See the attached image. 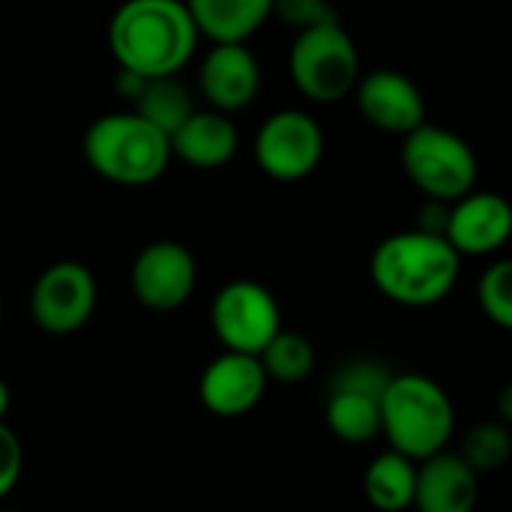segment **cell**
<instances>
[{"mask_svg": "<svg viewBox=\"0 0 512 512\" xmlns=\"http://www.w3.org/2000/svg\"><path fill=\"white\" fill-rule=\"evenodd\" d=\"M393 375L396 372L375 357H354L333 372L327 393H360V396L381 399Z\"/></svg>", "mask_w": 512, "mask_h": 512, "instance_id": "obj_24", "label": "cell"}, {"mask_svg": "<svg viewBox=\"0 0 512 512\" xmlns=\"http://www.w3.org/2000/svg\"><path fill=\"white\" fill-rule=\"evenodd\" d=\"M273 15L294 33L339 21V12L330 0H273Z\"/></svg>", "mask_w": 512, "mask_h": 512, "instance_id": "obj_25", "label": "cell"}, {"mask_svg": "<svg viewBox=\"0 0 512 512\" xmlns=\"http://www.w3.org/2000/svg\"><path fill=\"white\" fill-rule=\"evenodd\" d=\"M237 147H240V132L231 114L213 108H195L171 132V156L201 171L228 165L237 156Z\"/></svg>", "mask_w": 512, "mask_h": 512, "instance_id": "obj_16", "label": "cell"}, {"mask_svg": "<svg viewBox=\"0 0 512 512\" xmlns=\"http://www.w3.org/2000/svg\"><path fill=\"white\" fill-rule=\"evenodd\" d=\"M132 105L135 114H141L171 138V132L195 111V96L177 75H162V78H147V84L141 87Z\"/></svg>", "mask_w": 512, "mask_h": 512, "instance_id": "obj_19", "label": "cell"}, {"mask_svg": "<svg viewBox=\"0 0 512 512\" xmlns=\"http://www.w3.org/2000/svg\"><path fill=\"white\" fill-rule=\"evenodd\" d=\"M480 498V477L459 453L441 450L417 462L414 504L417 512H474Z\"/></svg>", "mask_w": 512, "mask_h": 512, "instance_id": "obj_15", "label": "cell"}, {"mask_svg": "<svg viewBox=\"0 0 512 512\" xmlns=\"http://www.w3.org/2000/svg\"><path fill=\"white\" fill-rule=\"evenodd\" d=\"M288 72L306 99L333 105L351 96L360 78V51L342 21H327L294 36L288 51Z\"/></svg>", "mask_w": 512, "mask_h": 512, "instance_id": "obj_5", "label": "cell"}, {"mask_svg": "<svg viewBox=\"0 0 512 512\" xmlns=\"http://www.w3.org/2000/svg\"><path fill=\"white\" fill-rule=\"evenodd\" d=\"M324 420L345 444H369L381 435V399L360 393H327Z\"/></svg>", "mask_w": 512, "mask_h": 512, "instance_id": "obj_20", "label": "cell"}, {"mask_svg": "<svg viewBox=\"0 0 512 512\" xmlns=\"http://www.w3.org/2000/svg\"><path fill=\"white\" fill-rule=\"evenodd\" d=\"M462 255L441 234L399 231L384 237L372 258L369 276L375 288L396 306L426 309L447 300L459 282Z\"/></svg>", "mask_w": 512, "mask_h": 512, "instance_id": "obj_2", "label": "cell"}, {"mask_svg": "<svg viewBox=\"0 0 512 512\" xmlns=\"http://www.w3.org/2000/svg\"><path fill=\"white\" fill-rule=\"evenodd\" d=\"M324 144V129L312 114L300 108H282L261 123L255 135V162L267 177L294 183L321 165Z\"/></svg>", "mask_w": 512, "mask_h": 512, "instance_id": "obj_9", "label": "cell"}, {"mask_svg": "<svg viewBox=\"0 0 512 512\" xmlns=\"http://www.w3.org/2000/svg\"><path fill=\"white\" fill-rule=\"evenodd\" d=\"M402 138V168L426 198L453 204L474 192L477 156L462 135L444 126L420 123Z\"/></svg>", "mask_w": 512, "mask_h": 512, "instance_id": "obj_6", "label": "cell"}, {"mask_svg": "<svg viewBox=\"0 0 512 512\" xmlns=\"http://www.w3.org/2000/svg\"><path fill=\"white\" fill-rule=\"evenodd\" d=\"M267 381L300 384L315 372V345L294 330H279L258 354Z\"/></svg>", "mask_w": 512, "mask_h": 512, "instance_id": "obj_21", "label": "cell"}, {"mask_svg": "<svg viewBox=\"0 0 512 512\" xmlns=\"http://www.w3.org/2000/svg\"><path fill=\"white\" fill-rule=\"evenodd\" d=\"M0 315H3V303H0Z\"/></svg>", "mask_w": 512, "mask_h": 512, "instance_id": "obj_30", "label": "cell"}, {"mask_svg": "<svg viewBox=\"0 0 512 512\" xmlns=\"http://www.w3.org/2000/svg\"><path fill=\"white\" fill-rule=\"evenodd\" d=\"M198 36L210 42H246L267 18H273V0H183Z\"/></svg>", "mask_w": 512, "mask_h": 512, "instance_id": "obj_17", "label": "cell"}, {"mask_svg": "<svg viewBox=\"0 0 512 512\" xmlns=\"http://www.w3.org/2000/svg\"><path fill=\"white\" fill-rule=\"evenodd\" d=\"M210 327L225 351L261 354V348L282 330V309L270 288L255 279H234L222 285L210 303Z\"/></svg>", "mask_w": 512, "mask_h": 512, "instance_id": "obj_7", "label": "cell"}, {"mask_svg": "<svg viewBox=\"0 0 512 512\" xmlns=\"http://www.w3.org/2000/svg\"><path fill=\"white\" fill-rule=\"evenodd\" d=\"M96 276L81 261L48 264L30 288V318L48 336H72L96 312Z\"/></svg>", "mask_w": 512, "mask_h": 512, "instance_id": "obj_8", "label": "cell"}, {"mask_svg": "<svg viewBox=\"0 0 512 512\" xmlns=\"http://www.w3.org/2000/svg\"><path fill=\"white\" fill-rule=\"evenodd\" d=\"M84 159L108 183L147 186L171 165V138L135 111L96 117L81 141Z\"/></svg>", "mask_w": 512, "mask_h": 512, "instance_id": "obj_4", "label": "cell"}, {"mask_svg": "<svg viewBox=\"0 0 512 512\" xmlns=\"http://www.w3.org/2000/svg\"><path fill=\"white\" fill-rule=\"evenodd\" d=\"M267 375L255 354L222 351L213 357L198 378V399L216 417H243L267 393Z\"/></svg>", "mask_w": 512, "mask_h": 512, "instance_id": "obj_13", "label": "cell"}, {"mask_svg": "<svg viewBox=\"0 0 512 512\" xmlns=\"http://www.w3.org/2000/svg\"><path fill=\"white\" fill-rule=\"evenodd\" d=\"M480 312L501 330L512 327V261L501 258L489 264L477 282Z\"/></svg>", "mask_w": 512, "mask_h": 512, "instance_id": "obj_23", "label": "cell"}, {"mask_svg": "<svg viewBox=\"0 0 512 512\" xmlns=\"http://www.w3.org/2000/svg\"><path fill=\"white\" fill-rule=\"evenodd\" d=\"M414 486H417V462L396 450L375 456L363 474V495L378 512L411 510Z\"/></svg>", "mask_w": 512, "mask_h": 512, "instance_id": "obj_18", "label": "cell"}, {"mask_svg": "<svg viewBox=\"0 0 512 512\" xmlns=\"http://www.w3.org/2000/svg\"><path fill=\"white\" fill-rule=\"evenodd\" d=\"M9 408H12V390H9V384L0 378V420H6Z\"/></svg>", "mask_w": 512, "mask_h": 512, "instance_id": "obj_28", "label": "cell"}, {"mask_svg": "<svg viewBox=\"0 0 512 512\" xmlns=\"http://www.w3.org/2000/svg\"><path fill=\"white\" fill-rule=\"evenodd\" d=\"M144 84H147V78H141V75H135V72H126V69H117L114 87H117V93H120L123 99H132V102H135V96L141 93Z\"/></svg>", "mask_w": 512, "mask_h": 512, "instance_id": "obj_27", "label": "cell"}, {"mask_svg": "<svg viewBox=\"0 0 512 512\" xmlns=\"http://www.w3.org/2000/svg\"><path fill=\"white\" fill-rule=\"evenodd\" d=\"M198 90L213 111H243L261 90V63L246 42H213L198 66Z\"/></svg>", "mask_w": 512, "mask_h": 512, "instance_id": "obj_12", "label": "cell"}, {"mask_svg": "<svg viewBox=\"0 0 512 512\" xmlns=\"http://www.w3.org/2000/svg\"><path fill=\"white\" fill-rule=\"evenodd\" d=\"M24 468V450L18 435L9 429L6 420H0V501L18 486Z\"/></svg>", "mask_w": 512, "mask_h": 512, "instance_id": "obj_26", "label": "cell"}, {"mask_svg": "<svg viewBox=\"0 0 512 512\" xmlns=\"http://www.w3.org/2000/svg\"><path fill=\"white\" fill-rule=\"evenodd\" d=\"M512 234L510 201L498 192H468L450 204L444 237L465 258L495 255Z\"/></svg>", "mask_w": 512, "mask_h": 512, "instance_id": "obj_14", "label": "cell"}, {"mask_svg": "<svg viewBox=\"0 0 512 512\" xmlns=\"http://www.w3.org/2000/svg\"><path fill=\"white\" fill-rule=\"evenodd\" d=\"M0 512H21V510H0Z\"/></svg>", "mask_w": 512, "mask_h": 512, "instance_id": "obj_29", "label": "cell"}, {"mask_svg": "<svg viewBox=\"0 0 512 512\" xmlns=\"http://www.w3.org/2000/svg\"><path fill=\"white\" fill-rule=\"evenodd\" d=\"M459 456L465 459V465L483 477V474H495L501 468H507L512 456V435L507 429L504 420H486V423H477L462 447H459Z\"/></svg>", "mask_w": 512, "mask_h": 512, "instance_id": "obj_22", "label": "cell"}, {"mask_svg": "<svg viewBox=\"0 0 512 512\" xmlns=\"http://www.w3.org/2000/svg\"><path fill=\"white\" fill-rule=\"evenodd\" d=\"M198 285L195 255L177 240L147 243L129 270V288L135 300L150 312H174L189 303Z\"/></svg>", "mask_w": 512, "mask_h": 512, "instance_id": "obj_10", "label": "cell"}, {"mask_svg": "<svg viewBox=\"0 0 512 512\" xmlns=\"http://www.w3.org/2000/svg\"><path fill=\"white\" fill-rule=\"evenodd\" d=\"M456 432V408L450 393L429 375L399 372L381 396V435L390 450L423 462L447 450Z\"/></svg>", "mask_w": 512, "mask_h": 512, "instance_id": "obj_3", "label": "cell"}, {"mask_svg": "<svg viewBox=\"0 0 512 512\" xmlns=\"http://www.w3.org/2000/svg\"><path fill=\"white\" fill-rule=\"evenodd\" d=\"M354 99L360 117L390 135H408L426 123V99L420 87L399 69H372L357 78Z\"/></svg>", "mask_w": 512, "mask_h": 512, "instance_id": "obj_11", "label": "cell"}, {"mask_svg": "<svg viewBox=\"0 0 512 512\" xmlns=\"http://www.w3.org/2000/svg\"><path fill=\"white\" fill-rule=\"evenodd\" d=\"M108 48L117 69L177 75L198 48V27L183 0H123L108 21Z\"/></svg>", "mask_w": 512, "mask_h": 512, "instance_id": "obj_1", "label": "cell"}]
</instances>
